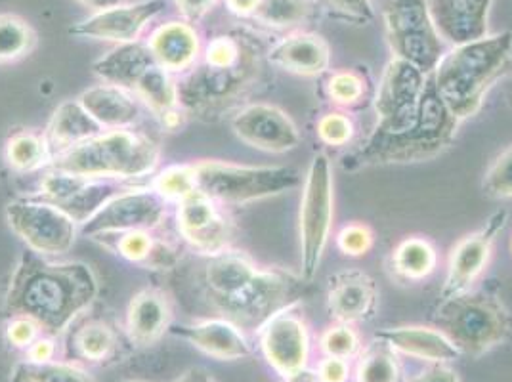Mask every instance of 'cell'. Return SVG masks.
I'll use <instances>...</instances> for the list:
<instances>
[{
    "instance_id": "cell-4",
    "label": "cell",
    "mask_w": 512,
    "mask_h": 382,
    "mask_svg": "<svg viewBox=\"0 0 512 382\" xmlns=\"http://www.w3.org/2000/svg\"><path fill=\"white\" fill-rule=\"evenodd\" d=\"M54 170L90 178H138L159 163V148L150 136L128 128L102 132L52 157Z\"/></svg>"
},
{
    "instance_id": "cell-6",
    "label": "cell",
    "mask_w": 512,
    "mask_h": 382,
    "mask_svg": "<svg viewBox=\"0 0 512 382\" xmlns=\"http://www.w3.org/2000/svg\"><path fill=\"white\" fill-rule=\"evenodd\" d=\"M438 329L448 337L461 356L480 358L499 346L511 331V319L497 298L482 293L444 298L436 314Z\"/></svg>"
},
{
    "instance_id": "cell-27",
    "label": "cell",
    "mask_w": 512,
    "mask_h": 382,
    "mask_svg": "<svg viewBox=\"0 0 512 382\" xmlns=\"http://www.w3.org/2000/svg\"><path fill=\"white\" fill-rule=\"evenodd\" d=\"M148 46L155 62L169 73L192 69L199 56L197 31L186 22H171L159 27Z\"/></svg>"
},
{
    "instance_id": "cell-18",
    "label": "cell",
    "mask_w": 512,
    "mask_h": 382,
    "mask_svg": "<svg viewBox=\"0 0 512 382\" xmlns=\"http://www.w3.org/2000/svg\"><path fill=\"white\" fill-rule=\"evenodd\" d=\"M507 218H509L507 211H497L484 228L463 237L455 245L453 253L449 256L448 281L442 297L451 298L465 293L470 283H474V279L484 272L490 260L493 241L507 226Z\"/></svg>"
},
{
    "instance_id": "cell-39",
    "label": "cell",
    "mask_w": 512,
    "mask_h": 382,
    "mask_svg": "<svg viewBox=\"0 0 512 382\" xmlns=\"http://www.w3.org/2000/svg\"><path fill=\"white\" fill-rule=\"evenodd\" d=\"M360 348H362L360 337L348 323L331 327L321 335L320 350L325 356L350 360V358L358 356Z\"/></svg>"
},
{
    "instance_id": "cell-24",
    "label": "cell",
    "mask_w": 512,
    "mask_h": 382,
    "mask_svg": "<svg viewBox=\"0 0 512 382\" xmlns=\"http://www.w3.org/2000/svg\"><path fill=\"white\" fill-rule=\"evenodd\" d=\"M171 316L167 295L159 289H144L128 304V335L140 346L153 344L169 329Z\"/></svg>"
},
{
    "instance_id": "cell-23",
    "label": "cell",
    "mask_w": 512,
    "mask_h": 382,
    "mask_svg": "<svg viewBox=\"0 0 512 382\" xmlns=\"http://www.w3.org/2000/svg\"><path fill=\"white\" fill-rule=\"evenodd\" d=\"M377 304V287L362 272H344L331 279L329 310L339 323H356L367 318Z\"/></svg>"
},
{
    "instance_id": "cell-31",
    "label": "cell",
    "mask_w": 512,
    "mask_h": 382,
    "mask_svg": "<svg viewBox=\"0 0 512 382\" xmlns=\"http://www.w3.org/2000/svg\"><path fill=\"white\" fill-rule=\"evenodd\" d=\"M134 92L161 117L169 109L178 107V85L171 79V73L161 65L148 69Z\"/></svg>"
},
{
    "instance_id": "cell-33",
    "label": "cell",
    "mask_w": 512,
    "mask_h": 382,
    "mask_svg": "<svg viewBox=\"0 0 512 382\" xmlns=\"http://www.w3.org/2000/svg\"><path fill=\"white\" fill-rule=\"evenodd\" d=\"M10 382H94V379L71 363L27 360L14 367Z\"/></svg>"
},
{
    "instance_id": "cell-5",
    "label": "cell",
    "mask_w": 512,
    "mask_h": 382,
    "mask_svg": "<svg viewBox=\"0 0 512 382\" xmlns=\"http://www.w3.org/2000/svg\"><path fill=\"white\" fill-rule=\"evenodd\" d=\"M457 117L440 98L432 77H428L419 119L400 134H373L362 151V163H407L423 161L448 146L457 128Z\"/></svg>"
},
{
    "instance_id": "cell-10",
    "label": "cell",
    "mask_w": 512,
    "mask_h": 382,
    "mask_svg": "<svg viewBox=\"0 0 512 382\" xmlns=\"http://www.w3.org/2000/svg\"><path fill=\"white\" fill-rule=\"evenodd\" d=\"M333 226V176L327 155L318 153L308 169L300 203L302 276L306 281L318 274L321 256Z\"/></svg>"
},
{
    "instance_id": "cell-56",
    "label": "cell",
    "mask_w": 512,
    "mask_h": 382,
    "mask_svg": "<svg viewBox=\"0 0 512 382\" xmlns=\"http://www.w3.org/2000/svg\"><path fill=\"white\" fill-rule=\"evenodd\" d=\"M121 382H134V381H121Z\"/></svg>"
},
{
    "instance_id": "cell-52",
    "label": "cell",
    "mask_w": 512,
    "mask_h": 382,
    "mask_svg": "<svg viewBox=\"0 0 512 382\" xmlns=\"http://www.w3.org/2000/svg\"><path fill=\"white\" fill-rule=\"evenodd\" d=\"M174 382H216V379L205 369H190L184 375H180Z\"/></svg>"
},
{
    "instance_id": "cell-11",
    "label": "cell",
    "mask_w": 512,
    "mask_h": 382,
    "mask_svg": "<svg viewBox=\"0 0 512 382\" xmlns=\"http://www.w3.org/2000/svg\"><path fill=\"white\" fill-rule=\"evenodd\" d=\"M427 79V73L402 58L386 65L375 100L377 134H400L417 123Z\"/></svg>"
},
{
    "instance_id": "cell-16",
    "label": "cell",
    "mask_w": 512,
    "mask_h": 382,
    "mask_svg": "<svg viewBox=\"0 0 512 382\" xmlns=\"http://www.w3.org/2000/svg\"><path fill=\"white\" fill-rule=\"evenodd\" d=\"M232 128L241 142L266 153H285L300 144L299 128L293 119L270 104L239 109L232 119Z\"/></svg>"
},
{
    "instance_id": "cell-41",
    "label": "cell",
    "mask_w": 512,
    "mask_h": 382,
    "mask_svg": "<svg viewBox=\"0 0 512 382\" xmlns=\"http://www.w3.org/2000/svg\"><path fill=\"white\" fill-rule=\"evenodd\" d=\"M484 191L495 199H512V146L505 149L486 172Z\"/></svg>"
},
{
    "instance_id": "cell-2",
    "label": "cell",
    "mask_w": 512,
    "mask_h": 382,
    "mask_svg": "<svg viewBox=\"0 0 512 382\" xmlns=\"http://www.w3.org/2000/svg\"><path fill=\"white\" fill-rule=\"evenodd\" d=\"M203 285L220 316L243 331H260L304 293L299 277L281 270H262L251 258L230 251L209 260Z\"/></svg>"
},
{
    "instance_id": "cell-25",
    "label": "cell",
    "mask_w": 512,
    "mask_h": 382,
    "mask_svg": "<svg viewBox=\"0 0 512 382\" xmlns=\"http://www.w3.org/2000/svg\"><path fill=\"white\" fill-rule=\"evenodd\" d=\"M268 60L285 71L304 77H316L329 67L331 52L329 44L320 35L299 33L279 41L268 52Z\"/></svg>"
},
{
    "instance_id": "cell-7",
    "label": "cell",
    "mask_w": 512,
    "mask_h": 382,
    "mask_svg": "<svg viewBox=\"0 0 512 382\" xmlns=\"http://www.w3.org/2000/svg\"><path fill=\"white\" fill-rule=\"evenodd\" d=\"M195 190L220 203H251L295 190L302 182L291 167H243L220 161L192 165Z\"/></svg>"
},
{
    "instance_id": "cell-8",
    "label": "cell",
    "mask_w": 512,
    "mask_h": 382,
    "mask_svg": "<svg viewBox=\"0 0 512 382\" xmlns=\"http://www.w3.org/2000/svg\"><path fill=\"white\" fill-rule=\"evenodd\" d=\"M260 56L235 67L201 65L178 83V106L203 119H214L243 102L255 88Z\"/></svg>"
},
{
    "instance_id": "cell-54",
    "label": "cell",
    "mask_w": 512,
    "mask_h": 382,
    "mask_svg": "<svg viewBox=\"0 0 512 382\" xmlns=\"http://www.w3.org/2000/svg\"><path fill=\"white\" fill-rule=\"evenodd\" d=\"M77 2H81L83 6L94 10V12H102V10H109V8L119 6L121 0H77Z\"/></svg>"
},
{
    "instance_id": "cell-49",
    "label": "cell",
    "mask_w": 512,
    "mask_h": 382,
    "mask_svg": "<svg viewBox=\"0 0 512 382\" xmlns=\"http://www.w3.org/2000/svg\"><path fill=\"white\" fill-rule=\"evenodd\" d=\"M174 2L186 20L197 22L213 8L216 0H174Z\"/></svg>"
},
{
    "instance_id": "cell-1",
    "label": "cell",
    "mask_w": 512,
    "mask_h": 382,
    "mask_svg": "<svg viewBox=\"0 0 512 382\" xmlns=\"http://www.w3.org/2000/svg\"><path fill=\"white\" fill-rule=\"evenodd\" d=\"M98 295V281L85 262L54 264L25 251L10 279L2 312L33 319L48 335H58Z\"/></svg>"
},
{
    "instance_id": "cell-13",
    "label": "cell",
    "mask_w": 512,
    "mask_h": 382,
    "mask_svg": "<svg viewBox=\"0 0 512 382\" xmlns=\"http://www.w3.org/2000/svg\"><path fill=\"white\" fill-rule=\"evenodd\" d=\"M123 193L115 178H90L52 170L41 180V199L56 205L77 224H85L113 197Z\"/></svg>"
},
{
    "instance_id": "cell-48",
    "label": "cell",
    "mask_w": 512,
    "mask_h": 382,
    "mask_svg": "<svg viewBox=\"0 0 512 382\" xmlns=\"http://www.w3.org/2000/svg\"><path fill=\"white\" fill-rule=\"evenodd\" d=\"M409 382H461V379L446 363H430V367Z\"/></svg>"
},
{
    "instance_id": "cell-34",
    "label": "cell",
    "mask_w": 512,
    "mask_h": 382,
    "mask_svg": "<svg viewBox=\"0 0 512 382\" xmlns=\"http://www.w3.org/2000/svg\"><path fill=\"white\" fill-rule=\"evenodd\" d=\"M35 44L37 35L29 23L14 14H0V64L20 60Z\"/></svg>"
},
{
    "instance_id": "cell-15",
    "label": "cell",
    "mask_w": 512,
    "mask_h": 382,
    "mask_svg": "<svg viewBox=\"0 0 512 382\" xmlns=\"http://www.w3.org/2000/svg\"><path fill=\"white\" fill-rule=\"evenodd\" d=\"M260 350L283 379L308 369L312 344L306 323L291 308L279 312L260 329Z\"/></svg>"
},
{
    "instance_id": "cell-43",
    "label": "cell",
    "mask_w": 512,
    "mask_h": 382,
    "mask_svg": "<svg viewBox=\"0 0 512 382\" xmlns=\"http://www.w3.org/2000/svg\"><path fill=\"white\" fill-rule=\"evenodd\" d=\"M318 134L321 140L329 146H344L350 142L354 127L352 121L342 113H329L325 115L318 125Z\"/></svg>"
},
{
    "instance_id": "cell-51",
    "label": "cell",
    "mask_w": 512,
    "mask_h": 382,
    "mask_svg": "<svg viewBox=\"0 0 512 382\" xmlns=\"http://www.w3.org/2000/svg\"><path fill=\"white\" fill-rule=\"evenodd\" d=\"M226 4H228V8H230L234 14H237V16L249 18V16L255 14L260 0H226Z\"/></svg>"
},
{
    "instance_id": "cell-28",
    "label": "cell",
    "mask_w": 512,
    "mask_h": 382,
    "mask_svg": "<svg viewBox=\"0 0 512 382\" xmlns=\"http://www.w3.org/2000/svg\"><path fill=\"white\" fill-rule=\"evenodd\" d=\"M155 56L150 46L140 43L121 44L104 58L94 64V73L107 85L121 86L125 90H134L142 75L151 69Z\"/></svg>"
},
{
    "instance_id": "cell-50",
    "label": "cell",
    "mask_w": 512,
    "mask_h": 382,
    "mask_svg": "<svg viewBox=\"0 0 512 382\" xmlns=\"http://www.w3.org/2000/svg\"><path fill=\"white\" fill-rule=\"evenodd\" d=\"M54 354L56 346L48 339H37L27 348V360L31 361H52Z\"/></svg>"
},
{
    "instance_id": "cell-53",
    "label": "cell",
    "mask_w": 512,
    "mask_h": 382,
    "mask_svg": "<svg viewBox=\"0 0 512 382\" xmlns=\"http://www.w3.org/2000/svg\"><path fill=\"white\" fill-rule=\"evenodd\" d=\"M161 121H163V125L169 128V130H174V128H178L182 125L184 115L180 113V109H178V107H174V109H169L167 113H163V115H161Z\"/></svg>"
},
{
    "instance_id": "cell-3",
    "label": "cell",
    "mask_w": 512,
    "mask_h": 382,
    "mask_svg": "<svg viewBox=\"0 0 512 382\" xmlns=\"http://www.w3.org/2000/svg\"><path fill=\"white\" fill-rule=\"evenodd\" d=\"M512 56V33H499L472 43L457 44L444 54L432 81L457 119L474 115Z\"/></svg>"
},
{
    "instance_id": "cell-46",
    "label": "cell",
    "mask_w": 512,
    "mask_h": 382,
    "mask_svg": "<svg viewBox=\"0 0 512 382\" xmlns=\"http://www.w3.org/2000/svg\"><path fill=\"white\" fill-rule=\"evenodd\" d=\"M39 325L29 318H12L8 329H6V337L16 346V348H29L39 333Z\"/></svg>"
},
{
    "instance_id": "cell-9",
    "label": "cell",
    "mask_w": 512,
    "mask_h": 382,
    "mask_svg": "<svg viewBox=\"0 0 512 382\" xmlns=\"http://www.w3.org/2000/svg\"><path fill=\"white\" fill-rule=\"evenodd\" d=\"M383 14L388 41L398 58L417 65L423 73H432L444 56V44L430 18L427 0H383Z\"/></svg>"
},
{
    "instance_id": "cell-45",
    "label": "cell",
    "mask_w": 512,
    "mask_h": 382,
    "mask_svg": "<svg viewBox=\"0 0 512 382\" xmlns=\"http://www.w3.org/2000/svg\"><path fill=\"white\" fill-rule=\"evenodd\" d=\"M337 16L352 22H371L373 8L369 0H323Z\"/></svg>"
},
{
    "instance_id": "cell-14",
    "label": "cell",
    "mask_w": 512,
    "mask_h": 382,
    "mask_svg": "<svg viewBox=\"0 0 512 382\" xmlns=\"http://www.w3.org/2000/svg\"><path fill=\"white\" fill-rule=\"evenodd\" d=\"M167 216V199L157 190L123 191L83 224L86 235L150 232Z\"/></svg>"
},
{
    "instance_id": "cell-38",
    "label": "cell",
    "mask_w": 512,
    "mask_h": 382,
    "mask_svg": "<svg viewBox=\"0 0 512 382\" xmlns=\"http://www.w3.org/2000/svg\"><path fill=\"white\" fill-rule=\"evenodd\" d=\"M100 235L113 237V241H106V247L115 251L117 255L127 258L130 262L151 264L153 256L157 253V247H159V243L153 241L150 232H115V234Z\"/></svg>"
},
{
    "instance_id": "cell-22",
    "label": "cell",
    "mask_w": 512,
    "mask_h": 382,
    "mask_svg": "<svg viewBox=\"0 0 512 382\" xmlns=\"http://www.w3.org/2000/svg\"><path fill=\"white\" fill-rule=\"evenodd\" d=\"M377 339L384 340L396 354L427 363H449L461 358L457 346L440 329L432 327H394L377 333Z\"/></svg>"
},
{
    "instance_id": "cell-32",
    "label": "cell",
    "mask_w": 512,
    "mask_h": 382,
    "mask_svg": "<svg viewBox=\"0 0 512 382\" xmlns=\"http://www.w3.org/2000/svg\"><path fill=\"white\" fill-rule=\"evenodd\" d=\"M356 382H400V363L398 354L379 340L371 344L358 361Z\"/></svg>"
},
{
    "instance_id": "cell-29",
    "label": "cell",
    "mask_w": 512,
    "mask_h": 382,
    "mask_svg": "<svg viewBox=\"0 0 512 382\" xmlns=\"http://www.w3.org/2000/svg\"><path fill=\"white\" fill-rule=\"evenodd\" d=\"M79 102L102 128H128L138 121V104L121 86H92L79 96Z\"/></svg>"
},
{
    "instance_id": "cell-36",
    "label": "cell",
    "mask_w": 512,
    "mask_h": 382,
    "mask_svg": "<svg viewBox=\"0 0 512 382\" xmlns=\"http://www.w3.org/2000/svg\"><path fill=\"white\" fill-rule=\"evenodd\" d=\"M6 159L12 169L20 172L43 169L48 161H52L46 140L33 132L14 134L6 146Z\"/></svg>"
},
{
    "instance_id": "cell-30",
    "label": "cell",
    "mask_w": 512,
    "mask_h": 382,
    "mask_svg": "<svg viewBox=\"0 0 512 382\" xmlns=\"http://www.w3.org/2000/svg\"><path fill=\"white\" fill-rule=\"evenodd\" d=\"M314 12V0H260L253 18L266 27L297 29L310 22Z\"/></svg>"
},
{
    "instance_id": "cell-21",
    "label": "cell",
    "mask_w": 512,
    "mask_h": 382,
    "mask_svg": "<svg viewBox=\"0 0 512 382\" xmlns=\"http://www.w3.org/2000/svg\"><path fill=\"white\" fill-rule=\"evenodd\" d=\"M172 333L190 340L197 350L214 360H245L253 354L245 333L228 319H203L172 329Z\"/></svg>"
},
{
    "instance_id": "cell-17",
    "label": "cell",
    "mask_w": 512,
    "mask_h": 382,
    "mask_svg": "<svg viewBox=\"0 0 512 382\" xmlns=\"http://www.w3.org/2000/svg\"><path fill=\"white\" fill-rule=\"evenodd\" d=\"M178 203V230L193 249L207 255L224 253L232 237V224L218 211L214 199L195 190Z\"/></svg>"
},
{
    "instance_id": "cell-40",
    "label": "cell",
    "mask_w": 512,
    "mask_h": 382,
    "mask_svg": "<svg viewBox=\"0 0 512 382\" xmlns=\"http://www.w3.org/2000/svg\"><path fill=\"white\" fill-rule=\"evenodd\" d=\"M155 190L159 191L167 201H182L186 195L195 191L192 165H176L163 170L155 180Z\"/></svg>"
},
{
    "instance_id": "cell-26",
    "label": "cell",
    "mask_w": 512,
    "mask_h": 382,
    "mask_svg": "<svg viewBox=\"0 0 512 382\" xmlns=\"http://www.w3.org/2000/svg\"><path fill=\"white\" fill-rule=\"evenodd\" d=\"M102 134L100 123L81 106V102H64L52 115L46 130V146L50 157H56L67 149L75 148L86 140Z\"/></svg>"
},
{
    "instance_id": "cell-20",
    "label": "cell",
    "mask_w": 512,
    "mask_h": 382,
    "mask_svg": "<svg viewBox=\"0 0 512 382\" xmlns=\"http://www.w3.org/2000/svg\"><path fill=\"white\" fill-rule=\"evenodd\" d=\"M493 0H427L432 23L448 43L465 44L488 35Z\"/></svg>"
},
{
    "instance_id": "cell-12",
    "label": "cell",
    "mask_w": 512,
    "mask_h": 382,
    "mask_svg": "<svg viewBox=\"0 0 512 382\" xmlns=\"http://www.w3.org/2000/svg\"><path fill=\"white\" fill-rule=\"evenodd\" d=\"M10 228L39 255H64L75 243V220L44 199H20L8 205Z\"/></svg>"
},
{
    "instance_id": "cell-42",
    "label": "cell",
    "mask_w": 512,
    "mask_h": 382,
    "mask_svg": "<svg viewBox=\"0 0 512 382\" xmlns=\"http://www.w3.org/2000/svg\"><path fill=\"white\" fill-rule=\"evenodd\" d=\"M329 94L337 104L352 106L362 98L363 81L352 71L335 73L329 79Z\"/></svg>"
},
{
    "instance_id": "cell-35",
    "label": "cell",
    "mask_w": 512,
    "mask_h": 382,
    "mask_svg": "<svg viewBox=\"0 0 512 382\" xmlns=\"http://www.w3.org/2000/svg\"><path fill=\"white\" fill-rule=\"evenodd\" d=\"M394 268L407 279H423L436 268V251L425 239L409 237L394 253Z\"/></svg>"
},
{
    "instance_id": "cell-37",
    "label": "cell",
    "mask_w": 512,
    "mask_h": 382,
    "mask_svg": "<svg viewBox=\"0 0 512 382\" xmlns=\"http://www.w3.org/2000/svg\"><path fill=\"white\" fill-rule=\"evenodd\" d=\"M117 337L106 323L90 321L75 331L71 348L77 358L85 361H104L113 352Z\"/></svg>"
},
{
    "instance_id": "cell-47",
    "label": "cell",
    "mask_w": 512,
    "mask_h": 382,
    "mask_svg": "<svg viewBox=\"0 0 512 382\" xmlns=\"http://www.w3.org/2000/svg\"><path fill=\"white\" fill-rule=\"evenodd\" d=\"M316 377L320 382H348L350 381V363L342 358L325 356L318 363Z\"/></svg>"
},
{
    "instance_id": "cell-55",
    "label": "cell",
    "mask_w": 512,
    "mask_h": 382,
    "mask_svg": "<svg viewBox=\"0 0 512 382\" xmlns=\"http://www.w3.org/2000/svg\"><path fill=\"white\" fill-rule=\"evenodd\" d=\"M287 382H320L318 381V377H316V371L312 373V371H308V369H304V371H300L297 375H293V377H289V379H285Z\"/></svg>"
},
{
    "instance_id": "cell-19",
    "label": "cell",
    "mask_w": 512,
    "mask_h": 382,
    "mask_svg": "<svg viewBox=\"0 0 512 382\" xmlns=\"http://www.w3.org/2000/svg\"><path fill=\"white\" fill-rule=\"evenodd\" d=\"M165 8L163 0H148L128 6H115L109 10L96 12L85 22L69 27V35L83 39L113 41V43H136L138 35Z\"/></svg>"
},
{
    "instance_id": "cell-44",
    "label": "cell",
    "mask_w": 512,
    "mask_h": 382,
    "mask_svg": "<svg viewBox=\"0 0 512 382\" xmlns=\"http://www.w3.org/2000/svg\"><path fill=\"white\" fill-rule=\"evenodd\" d=\"M339 249L344 255L362 256L371 249L373 245V234L363 224H350L339 234Z\"/></svg>"
}]
</instances>
